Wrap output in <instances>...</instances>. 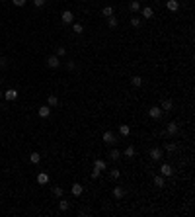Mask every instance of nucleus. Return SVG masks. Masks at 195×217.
Returning a JSON list of instances; mask_svg holds the SVG:
<instances>
[{"instance_id": "1", "label": "nucleus", "mask_w": 195, "mask_h": 217, "mask_svg": "<svg viewBox=\"0 0 195 217\" xmlns=\"http://www.w3.org/2000/svg\"><path fill=\"white\" fill-rule=\"evenodd\" d=\"M178 133H180V125H178L176 121H170V123H168V127H166V135H168V137H176Z\"/></svg>"}, {"instance_id": "2", "label": "nucleus", "mask_w": 195, "mask_h": 217, "mask_svg": "<svg viewBox=\"0 0 195 217\" xmlns=\"http://www.w3.org/2000/svg\"><path fill=\"white\" fill-rule=\"evenodd\" d=\"M102 139H103L105 145H115V143H117V137H115V133H111V131H105Z\"/></svg>"}, {"instance_id": "3", "label": "nucleus", "mask_w": 195, "mask_h": 217, "mask_svg": "<svg viewBox=\"0 0 195 217\" xmlns=\"http://www.w3.org/2000/svg\"><path fill=\"white\" fill-rule=\"evenodd\" d=\"M61 20H62V24H72L74 22V14H72L70 10H65V12L61 14Z\"/></svg>"}, {"instance_id": "4", "label": "nucleus", "mask_w": 195, "mask_h": 217, "mask_svg": "<svg viewBox=\"0 0 195 217\" xmlns=\"http://www.w3.org/2000/svg\"><path fill=\"white\" fill-rule=\"evenodd\" d=\"M160 174H162L164 178H170V176H174V168H172L170 165H166V162H164V165L160 166Z\"/></svg>"}, {"instance_id": "5", "label": "nucleus", "mask_w": 195, "mask_h": 217, "mask_svg": "<svg viewBox=\"0 0 195 217\" xmlns=\"http://www.w3.org/2000/svg\"><path fill=\"white\" fill-rule=\"evenodd\" d=\"M47 67H49V68H59V67H61L59 57H57V55H51L49 59H47Z\"/></svg>"}, {"instance_id": "6", "label": "nucleus", "mask_w": 195, "mask_h": 217, "mask_svg": "<svg viewBox=\"0 0 195 217\" xmlns=\"http://www.w3.org/2000/svg\"><path fill=\"white\" fill-rule=\"evenodd\" d=\"M16 98H18V90L16 88H10V90L4 92V100H8V102H14Z\"/></svg>"}, {"instance_id": "7", "label": "nucleus", "mask_w": 195, "mask_h": 217, "mask_svg": "<svg viewBox=\"0 0 195 217\" xmlns=\"http://www.w3.org/2000/svg\"><path fill=\"white\" fill-rule=\"evenodd\" d=\"M94 168H98L99 172H103L105 168H107V162H105L103 158H96V161H94Z\"/></svg>"}, {"instance_id": "8", "label": "nucleus", "mask_w": 195, "mask_h": 217, "mask_svg": "<svg viewBox=\"0 0 195 217\" xmlns=\"http://www.w3.org/2000/svg\"><path fill=\"white\" fill-rule=\"evenodd\" d=\"M37 184H39V186L49 184V174H47V172H39V174H37Z\"/></svg>"}, {"instance_id": "9", "label": "nucleus", "mask_w": 195, "mask_h": 217, "mask_svg": "<svg viewBox=\"0 0 195 217\" xmlns=\"http://www.w3.org/2000/svg\"><path fill=\"white\" fill-rule=\"evenodd\" d=\"M141 12H143V18H146V20H152V18H154V10H152L150 6L141 8Z\"/></svg>"}, {"instance_id": "10", "label": "nucleus", "mask_w": 195, "mask_h": 217, "mask_svg": "<svg viewBox=\"0 0 195 217\" xmlns=\"http://www.w3.org/2000/svg\"><path fill=\"white\" fill-rule=\"evenodd\" d=\"M162 114H164V112H162L160 108H150V110H148V115H150L152 119H160Z\"/></svg>"}, {"instance_id": "11", "label": "nucleus", "mask_w": 195, "mask_h": 217, "mask_svg": "<svg viewBox=\"0 0 195 217\" xmlns=\"http://www.w3.org/2000/svg\"><path fill=\"white\" fill-rule=\"evenodd\" d=\"M70 192H72V196H82L84 186H82V184H78V182H74V184H72V188H70Z\"/></svg>"}, {"instance_id": "12", "label": "nucleus", "mask_w": 195, "mask_h": 217, "mask_svg": "<svg viewBox=\"0 0 195 217\" xmlns=\"http://www.w3.org/2000/svg\"><path fill=\"white\" fill-rule=\"evenodd\" d=\"M152 182H154L156 188H164L166 186V178L162 176V174H160V176H154V178H152Z\"/></svg>"}, {"instance_id": "13", "label": "nucleus", "mask_w": 195, "mask_h": 217, "mask_svg": "<svg viewBox=\"0 0 195 217\" xmlns=\"http://www.w3.org/2000/svg\"><path fill=\"white\" fill-rule=\"evenodd\" d=\"M166 8L170 10V12H178V8H180V2H178V0H168V2H166Z\"/></svg>"}, {"instance_id": "14", "label": "nucleus", "mask_w": 195, "mask_h": 217, "mask_svg": "<svg viewBox=\"0 0 195 217\" xmlns=\"http://www.w3.org/2000/svg\"><path fill=\"white\" fill-rule=\"evenodd\" d=\"M150 158H152V161H160V158H162V149H158V147L150 149Z\"/></svg>"}, {"instance_id": "15", "label": "nucleus", "mask_w": 195, "mask_h": 217, "mask_svg": "<svg viewBox=\"0 0 195 217\" xmlns=\"http://www.w3.org/2000/svg\"><path fill=\"white\" fill-rule=\"evenodd\" d=\"M37 114H39V118H49V115H51V108H49V106H41V108L37 110Z\"/></svg>"}, {"instance_id": "16", "label": "nucleus", "mask_w": 195, "mask_h": 217, "mask_svg": "<svg viewBox=\"0 0 195 217\" xmlns=\"http://www.w3.org/2000/svg\"><path fill=\"white\" fill-rule=\"evenodd\" d=\"M172 108H174L172 100H162V104H160V110H162V112H170Z\"/></svg>"}, {"instance_id": "17", "label": "nucleus", "mask_w": 195, "mask_h": 217, "mask_svg": "<svg viewBox=\"0 0 195 217\" xmlns=\"http://www.w3.org/2000/svg\"><path fill=\"white\" fill-rule=\"evenodd\" d=\"M135 155H137V149H135V147H133V145H129V147H127V149H125V151H123V157H127V158H133Z\"/></svg>"}, {"instance_id": "18", "label": "nucleus", "mask_w": 195, "mask_h": 217, "mask_svg": "<svg viewBox=\"0 0 195 217\" xmlns=\"http://www.w3.org/2000/svg\"><path fill=\"white\" fill-rule=\"evenodd\" d=\"M47 106H49V108H55V106H59V98H57L55 94H49V98H47Z\"/></svg>"}, {"instance_id": "19", "label": "nucleus", "mask_w": 195, "mask_h": 217, "mask_svg": "<svg viewBox=\"0 0 195 217\" xmlns=\"http://www.w3.org/2000/svg\"><path fill=\"white\" fill-rule=\"evenodd\" d=\"M107 25H109L111 29H115V28H117V25H119V20H117V16H109V18H107Z\"/></svg>"}, {"instance_id": "20", "label": "nucleus", "mask_w": 195, "mask_h": 217, "mask_svg": "<svg viewBox=\"0 0 195 217\" xmlns=\"http://www.w3.org/2000/svg\"><path fill=\"white\" fill-rule=\"evenodd\" d=\"M125 196V190L121 188V186H117V188H113V198H117V200H121Z\"/></svg>"}, {"instance_id": "21", "label": "nucleus", "mask_w": 195, "mask_h": 217, "mask_svg": "<svg viewBox=\"0 0 195 217\" xmlns=\"http://www.w3.org/2000/svg\"><path fill=\"white\" fill-rule=\"evenodd\" d=\"M109 158H111L113 162H117L119 158H121V151H117V149H111V153H109Z\"/></svg>"}, {"instance_id": "22", "label": "nucleus", "mask_w": 195, "mask_h": 217, "mask_svg": "<svg viewBox=\"0 0 195 217\" xmlns=\"http://www.w3.org/2000/svg\"><path fill=\"white\" fill-rule=\"evenodd\" d=\"M109 178H111V180H119L121 178V170H119V168H111V170H109Z\"/></svg>"}, {"instance_id": "23", "label": "nucleus", "mask_w": 195, "mask_h": 217, "mask_svg": "<svg viewBox=\"0 0 195 217\" xmlns=\"http://www.w3.org/2000/svg\"><path fill=\"white\" fill-rule=\"evenodd\" d=\"M59 209L61 211H68V209H70V202H68V200H61V202H59Z\"/></svg>"}, {"instance_id": "24", "label": "nucleus", "mask_w": 195, "mask_h": 217, "mask_svg": "<svg viewBox=\"0 0 195 217\" xmlns=\"http://www.w3.org/2000/svg\"><path fill=\"white\" fill-rule=\"evenodd\" d=\"M72 31L80 35L82 31H84V25H82V24H78V22H72Z\"/></svg>"}, {"instance_id": "25", "label": "nucleus", "mask_w": 195, "mask_h": 217, "mask_svg": "<svg viewBox=\"0 0 195 217\" xmlns=\"http://www.w3.org/2000/svg\"><path fill=\"white\" fill-rule=\"evenodd\" d=\"M29 161L33 162V165H39V162H41V155H39V153H31V155H29Z\"/></svg>"}, {"instance_id": "26", "label": "nucleus", "mask_w": 195, "mask_h": 217, "mask_svg": "<svg viewBox=\"0 0 195 217\" xmlns=\"http://www.w3.org/2000/svg\"><path fill=\"white\" fill-rule=\"evenodd\" d=\"M129 8L133 10V12H139V10H141V2H139V0H131Z\"/></svg>"}, {"instance_id": "27", "label": "nucleus", "mask_w": 195, "mask_h": 217, "mask_svg": "<svg viewBox=\"0 0 195 217\" xmlns=\"http://www.w3.org/2000/svg\"><path fill=\"white\" fill-rule=\"evenodd\" d=\"M131 84H133L135 88H139L141 84H143V78H141V76H133V78H131Z\"/></svg>"}, {"instance_id": "28", "label": "nucleus", "mask_w": 195, "mask_h": 217, "mask_svg": "<svg viewBox=\"0 0 195 217\" xmlns=\"http://www.w3.org/2000/svg\"><path fill=\"white\" fill-rule=\"evenodd\" d=\"M119 133L123 135V137H127L131 133V129H129V125H119Z\"/></svg>"}, {"instance_id": "29", "label": "nucleus", "mask_w": 195, "mask_h": 217, "mask_svg": "<svg viewBox=\"0 0 195 217\" xmlns=\"http://www.w3.org/2000/svg\"><path fill=\"white\" fill-rule=\"evenodd\" d=\"M102 14L105 16V18H109V16H113V8H111V6H103Z\"/></svg>"}, {"instance_id": "30", "label": "nucleus", "mask_w": 195, "mask_h": 217, "mask_svg": "<svg viewBox=\"0 0 195 217\" xmlns=\"http://www.w3.org/2000/svg\"><path fill=\"white\" fill-rule=\"evenodd\" d=\"M55 55H57V57H59V59H61V57H65V55H66V47H57V51H55Z\"/></svg>"}, {"instance_id": "31", "label": "nucleus", "mask_w": 195, "mask_h": 217, "mask_svg": "<svg viewBox=\"0 0 195 217\" xmlns=\"http://www.w3.org/2000/svg\"><path fill=\"white\" fill-rule=\"evenodd\" d=\"M141 18H137V16H133V18H131V25H133V28H141Z\"/></svg>"}, {"instance_id": "32", "label": "nucleus", "mask_w": 195, "mask_h": 217, "mask_svg": "<svg viewBox=\"0 0 195 217\" xmlns=\"http://www.w3.org/2000/svg\"><path fill=\"white\" fill-rule=\"evenodd\" d=\"M164 149H166L168 153H174V151H176V143H166Z\"/></svg>"}, {"instance_id": "33", "label": "nucleus", "mask_w": 195, "mask_h": 217, "mask_svg": "<svg viewBox=\"0 0 195 217\" xmlns=\"http://www.w3.org/2000/svg\"><path fill=\"white\" fill-rule=\"evenodd\" d=\"M53 194H55L57 198H62V196H65V190H62V188H55V190H53Z\"/></svg>"}, {"instance_id": "34", "label": "nucleus", "mask_w": 195, "mask_h": 217, "mask_svg": "<svg viewBox=\"0 0 195 217\" xmlns=\"http://www.w3.org/2000/svg\"><path fill=\"white\" fill-rule=\"evenodd\" d=\"M0 68H8V59L6 57H0Z\"/></svg>"}, {"instance_id": "35", "label": "nucleus", "mask_w": 195, "mask_h": 217, "mask_svg": "<svg viewBox=\"0 0 195 217\" xmlns=\"http://www.w3.org/2000/svg\"><path fill=\"white\" fill-rule=\"evenodd\" d=\"M31 2H33V6L41 8V6H45V2H47V0H31Z\"/></svg>"}, {"instance_id": "36", "label": "nucleus", "mask_w": 195, "mask_h": 217, "mask_svg": "<svg viewBox=\"0 0 195 217\" xmlns=\"http://www.w3.org/2000/svg\"><path fill=\"white\" fill-rule=\"evenodd\" d=\"M12 2H14V6H24L25 0H12Z\"/></svg>"}, {"instance_id": "37", "label": "nucleus", "mask_w": 195, "mask_h": 217, "mask_svg": "<svg viewBox=\"0 0 195 217\" xmlns=\"http://www.w3.org/2000/svg\"><path fill=\"white\" fill-rule=\"evenodd\" d=\"M99 174H102V172H99L98 168H94V170H92V178H99Z\"/></svg>"}, {"instance_id": "38", "label": "nucleus", "mask_w": 195, "mask_h": 217, "mask_svg": "<svg viewBox=\"0 0 195 217\" xmlns=\"http://www.w3.org/2000/svg\"><path fill=\"white\" fill-rule=\"evenodd\" d=\"M66 68H68V71H74V68H76V65H74V63L70 61V63H68V65H66Z\"/></svg>"}, {"instance_id": "39", "label": "nucleus", "mask_w": 195, "mask_h": 217, "mask_svg": "<svg viewBox=\"0 0 195 217\" xmlns=\"http://www.w3.org/2000/svg\"><path fill=\"white\" fill-rule=\"evenodd\" d=\"M0 98H4V92H2V90H0Z\"/></svg>"}]
</instances>
